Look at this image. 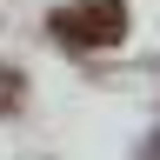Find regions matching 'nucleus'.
<instances>
[{
	"label": "nucleus",
	"mask_w": 160,
	"mask_h": 160,
	"mask_svg": "<svg viewBox=\"0 0 160 160\" xmlns=\"http://www.w3.org/2000/svg\"><path fill=\"white\" fill-rule=\"evenodd\" d=\"M53 40L67 47H120L127 40V7L120 0H73L53 13Z\"/></svg>",
	"instance_id": "obj_1"
},
{
	"label": "nucleus",
	"mask_w": 160,
	"mask_h": 160,
	"mask_svg": "<svg viewBox=\"0 0 160 160\" xmlns=\"http://www.w3.org/2000/svg\"><path fill=\"white\" fill-rule=\"evenodd\" d=\"M13 93H20V73H0V113H13Z\"/></svg>",
	"instance_id": "obj_2"
}]
</instances>
